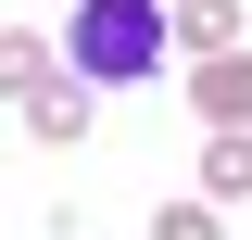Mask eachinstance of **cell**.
<instances>
[{"instance_id":"cell-6","label":"cell","mask_w":252,"mask_h":240,"mask_svg":"<svg viewBox=\"0 0 252 240\" xmlns=\"http://www.w3.org/2000/svg\"><path fill=\"white\" fill-rule=\"evenodd\" d=\"M0 76H13V101H26L38 76H63V38H38V26H13V38H0Z\"/></svg>"},{"instance_id":"cell-2","label":"cell","mask_w":252,"mask_h":240,"mask_svg":"<svg viewBox=\"0 0 252 240\" xmlns=\"http://www.w3.org/2000/svg\"><path fill=\"white\" fill-rule=\"evenodd\" d=\"M13 114H26V139H51V152H76V139H89V114H101V89L76 76V63H63V76H38V89L13 101Z\"/></svg>"},{"instance_id":"cell-4","label":"cell","mask_w":252,"mask_h":240,"mask_svg":"<svg viewBox=\"0 0 252 240\" xmlns=\"http://www.w3.org/2000/svg\"><path fill=\"white\" fill-rule=\"evenodd\" d=\"M177 51H189V63L240 51V0H177Z\"/></svg>"},{"instance_id":"cell-7","label":"cell","mask_w":252,"mask_h":240,"mask_svg":"<svg viewBox=\"0 0 252 240\" xmlns=\"http://www.w3.org/2000/svg\"><path fill=\"white\" fill-rule=\"evenodd\" d=\"M152 240H227V202H202V190H189V202L152 215Z\"/></svg>"},{"instance_id":"cell-3","label":"cell","mask_w":252,"mask_h":240,"mask_svg":"<svg viewBox=\"0 0 252 240\" xmlns=\"http://www.w3.org/2000/svg\"><path fill=\"white\" fill-rule=\"evenodd\" d=\"M189 114H202V139L252 126V51H215V63H189Z\"/></svg>"},{"instance_id":"cell-1","label":"cell","mask_w":252,"mask_h":240,"mask_svg":"<svg viewBox=\"0 0 252 240\" xmlns=\"http://www.w3.org/2000/svg\"><path fill=\"white\" fill-rule=\"evenodd\" d=\"M164 51H177V0H76L63 13V63L89 89H139V76H164Z\"/></svg>"},{"instance_id":"cell-5","label":"cell","mask_w":252,"mask_h":240,"mask_svg":"<svg viewBox=\"0 0 252 240\" xmlns=\"http://www.w3.org/2000/svg\"><path fill=\"white\" fill-rule=\"evenodd\" d=\"M202 202H252V126L202 139Z\"/></svg>"}]
</instances>
